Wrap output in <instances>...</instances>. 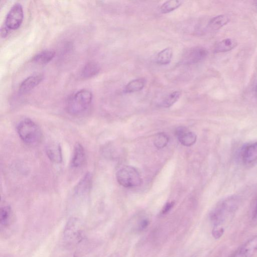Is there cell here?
Instances as JSON below:
<instances>
[{"mask_svg":"<svg viewBox=\"0 0 257 257\" xmlns=\"http://www.w3.org/2000/svg\"><path fill=\"white\" fill-rule=\"evenodd\" d=\"M92 94L86 89L77 91L68 98L66 108L71 115H78L86 111L92 100Z\"/></svg>","mask_w":257,"mask_h":257,"instance_id":"3957f363","label":"cell"},{"mask_svg":"<svg viewBox=\"0 0 257 257\" xmlns=\"http://www.w3.org/2000/svg\"><path fill=\"white\" fill-rule=\"evenodd\" d=\"M108 257H118V255L117 253H114L110 255Z\"/></svg>","mask_w":257,"mask_h":257,"instance_id":"f1b7e54d","label":"cell"},{"mask_svg":"<svg viewBox=\"0 0 257 257\" xmlns=\"http://www.w3.org/2000/svg\"><path fill=\"white\" fill-rule=\"evenodd\" d=\"M169 142V137L164 133H160L157 134L154 139V144L158 149L164 148Z\"/></svg>","mask_w":257,"mask_h":257,"instance_id":"603a6c76","label":"cell"},{"mask_svg":"<svg viewBox=\"0 0 257 257\" xmlns=\"http://www.w3.org/2000/svg\"><path fill=\"white\" fill-rule=\"evenodd\" d=\"M257 252V234L245 241L233 257H252Z\"/></svg>","mask_w":257,"mask_h":257,"instance_id":"52a82bcc","label":"cell"},{"mask_svg":"<svg viewBox=\"0 0 257 257\" xmlns=\"http://www.w3.org/2000/svg\"><path fill=\"white\" fill-rule=\"evenodd\" d=\"M241 158L246 164H250L257 160V142L248 144L241 151Z\"/></svg>","mask_w":257,"mask_h":257,"instance_id":"4fadbf2b","label":"cell"},{"mask_svg":"<svg viewBox=\"0 0 257 257\" xmlns=\"http://www.w3.org/2000/svg\"><path fill=\"white\" fill-rule=\"evenodd\" d=\"M237 46L235 40L230 38H226L218 42L215 46L214 52L216 53L226 52L229 51Z\"/></svg>","mask_w":257,"mask_h":257,"instance_id":"e0dca14e","label":"cell"},{"mask_svg":"<svg viewBox=\"0 0 257 257\" xmlns=\"http://www.w3.org/2000/svg\"><path fill=\"white\" fill-rule=\"evenodd\" d=\"M24 18L23 8L19 3H15L8 12L5 25L9 30H16L21 25Z\"/></svg>","mask_w":257,"mask_h":257,"instance_id":"8992f818","label":"cell"},{"mask_svg":"<svg viewBox=\"0 0 257 257\" xmlns=\"http://www.w3.org/2000/svg\"><path fill=\"white\" fill-rule=\"evenodd\" d=\"M55 52L53 50H45L37 53L32 58V61L38 64H46L55 57Z\"/></svg>","mask_w":257,"mask_h":257,"instance_id":"9a60e30c","label":"cell"},{"mask_svg":"<svg viewBox=\"0 0 257 257\" xmlns=\"http://www.w3.org/2000/svg\"><path fill=\"white\" fill-rule=\"evenodd\" d=\"M100 69L98 64L94 61L86 63L81 71V76L83 78L88 79L96 75Z\"/></svg>","mask_w":257,"mask_h":257,"instance_id":"5bb4252c","label":"cell"},{"mask_svg":"<svg viewBox=\"0 0 257 257\" xmlns=\"http://www.w3.org/2000/svg\"><path fill=\"white\" fill-rule=\"evenodd\" d=\"M46 153L49 159L56 164L62 162V153L60 145L56 142L48 144L45 148Z\"/></svg>","mask_w":257,"mask_h":257,"instance_id":"30bf717a","label":"cell"},{"mask_svg":"<svg viewBox=\"0 0 257 257\" xmlns=\"http://www.w3.org/2000/svg\"><path fill=\"white\" fill-rule=\"evenodd\" d=\"M85 159V153L83 146L79 143L76 144L71 158V166L75 168H79L84 164Z\"/></svg>","mask_w":257,"mask_h":257,"instance_id":"7c38bea8","label":"cell"},{"mask_svg":"<svg viewBox=\"0 0 257 257\" xmlns=\"http://www.w3.org/2000/svg\"><path fill=\"white\" fill-rule=\"evenodd\" d=\"M17 132L21 140L28 146H37L42 140L40 127L31 119L22 120L17 125Z\"/></svg>","mask_w":257,"mask_h":257,"instance_id":"7a4b0ae2","label":"cell"},{"mask_svg":"<svg viewBox=\"0 0 257 257\" xmlns=\"http://www.w3.org/2000/svg\"><path fill=\"white\" fill-rule=\"evenodd\" d=\"M229 21L228 16L221 15L212 18L208 24V28L211 31H216L226 25Z\"/></svg>","mask_w":257,"mask_h":257,"instance_id":"2e32d148","label":"cell"},{"mask_svg":"<svg viewBox=\"0 0 257 257\" xmlns=\"http://www.w3.org/2000/svg\"><path fill=\"white\" fill-rule=\"evenodd\" d=\"M149 220L145 218L140 220L138 225V229L139 230H143L148 226L149 224Z\"/></svg>","mask_w":257,"mask_h":257,"instance_id":"d4e9b609","label":"cell"},{"mask_svg":"<svg viewBox=\"0 0 257 257\" xmlns=\"http://www.w3.org/2000/svg\"><path fill=\"white\" fill-rule=\"evenodd\" d=\"M182 2L179 0H169L163 3L160 8L161 12L163 14H167L179 8Z\"/></svg>","mask_w":257,"mask_h":257,"instance_id":"44dd1931","label":"cell"},{"mask_svg":"<svg viewBox=\"0 0 257 257\" xmlns=\"http://www.w3.org/2000/svg\"><path fill=\"white\" fill-rule=\"evenodd\" d=\"M255 91H256V92L257 93V85H256V86Z\"/></svg>","mask_w":257,"mask_h":257,"instance_id":"f546056e","label":"cell"},{"mask_svg":"<svg viewBox=\"0 0 257 257\" xmlns=\"http://www.w3.org/2000/svg\"><path fill=\"white\" fill-rule=\"evenodd\" d=\"M175 134L179 141L183 146H191L196 142V135L185 127H178L175 131Z\"/></svg>","mask_w":257,"mask_h":257,"instance_id":"9c48e42d","label":"cell"},{"mask_svg":"<svg viewBox=\"0 0 257 257\" xmlns=\"http://www.w3.org/2000/svg\"><path fill=\"white\" fill-rule=\"evenodd\" d=\"M118 183L126 188L140 186L142 179L138 171L133 167L126 166L120 168L116 174Z\"/></svg>","mask_w":257,"mask_h":257,"instance_id":"277c9868","label":"cell"},{"mask_svg":"<svg viewBox=\"0 0 257 257\" xmlns=\"http://www.w3.org/2000/svg\"><path fill=\"white\" fill-rule=\"evenodd\" d=\"M8 30H9V29L5 25L2 28L1 36L2 37L4 38L7 35Z\"/></svg>","mask_w":257,"mask_h":257,"instance_id":"4316f807","label":"cell"},{"mask_svg":"<svg viewBox=\"0 0 257 257\" xmlns=\"http://www.w3.org/2000/svg\"><path fill=\"white\" fill-rule=\"evenodd\" d=\"M239 204V198L236 196H231L220 201L211 211L209 217L212 225V235L215 239H219L223 235Z\"/></svg>","mask_w":257,"mask_h":257,"instance_id":"6da1fadb","label":"cell"},{"mask_svg":"<svg viewBox=\"0 0 257 257\" xmlns=\"http://www.w3.org/2000/svg\"><path fill=\"white\" fill-rule=\"evenodd\" d=\"M208 51L202 47H195L189 50L185 56L187 63L195 64L205 59L208 55Z\"/></svg>","mask_w":257,"mask_h":257,"instance_id":"ba28073f","label":"cell"},{"mask_svg":"<svg viewBox=\"0 0 257 257\" xmlns=\"http://www.w3.org/2000/svg\"><path fill=\"white\" fill-rule=\"evenodd\" d=\"M146 81L143 78H138L130 81L124 88L126 93H133L141 90L145 86Z\"/></svg>","mask_w":257,"mask_h":257,"instance_id":"ac0fdd59","label":"cell"},{"mask_svg":"<svg viewBox=\"0 0 257 257\" xmlns=\"http://www.w3.org/2000/svg\"><path fill=\"white\" fill-rule=\"evenodd\" d=\"M181 93L175 91L169 94L162 101V105L164 107H169L176 103L179 99Z\"/></svg>","mask_w":257,"mask_h":257,"instance_id":"7402d4cb","label":"cell"},{"mask_svg":"<svg viewBox=\"0 0 257 257\" xmlns=\"http://www.w3.org/2000/svg\"><path fill=\"white\" fill-rule=\"evenodd\" d=\"M174 203L173 202H168L166 203L162 210V214H165L168 212L174 206Z\"/></svg>","mask_w":257,"mask_h":257,"instance_id":"484cf974","label":"cell"},{"mask_svg":"<svg viewBox=\"0 0 257 257\" xmlns=\"http://www.w3.org/2000/svg\"><path fill=\"white\" fill-rule=\"evenodd\" d=\"M173 56V50L171 48H166L160 51L157 56V62L161 65H167L170 63Z\"/></svg>","mask_w":257,"mask_h":257,"instance_id":"d6986e66","label":"cell"},{"mask_svg":"<svg viewBox=\"0 0 257 257\" xmlns=\"http://www.w3.org/2000/svg\"><path fill=\"white\" fill-rule=\"evenodd\" d=\"M91 184V176L89 174H87L79 183L77 191L80 192L86 191L89 189Z\"/></svg>","mask_w":257,"mask_h":257,"instance_id":"cb8c5ba5","label":"cell"},{"mask_svg":"<svg viewBox=\"0 0 257 257\" xmlns=\"http://www.w3.org/2000/svg\"><path fill=\"white\" fill-rule=\"evenodd\" d=\"M41 75L30 76L25 79L20 84L19 91L22 94L29 92L39 84L43 80Z\"/></svg>","mask_w":257,"mask_h":257,"instance_id":"8fae6325","label":"cell"},{"mask_svg":"<svg viewBox=\"0 0 257 257\" xmlns=\"http://www.w3.org/2000/svg\"><path fill=\"white\" fill-rule=\"evenodd\" d=\"M11 209L9 205H4L1 207L0 224L1 228L8 226L11 220Z\"/></svg>","mask_w":257,"mask_h":257,"instance_id":"ffe728a7","label":"cell"},{"mask_svg":"<svg viewBox=\"0 0 257 257\" xmlns=\"http://www.w3.org/2000/svg\"><path fill=\"white\" fill-rule=\"evenodd\" d=\"M252 218H257V202L252 212Z\"/></svg>","mask_w":257,"mask_h":257,"instance_id":"83f0119b","label":"cell"},{"mask_svg":"<svg viewBox=\"0 0 257 257\" xmlns=\"http://www.w3.org/2000/svg\"><path fill=\"white\" fill-rule=\"evenodd\" d=\"M82 227L80 220L76 218L68 220L64 227L63 236L69 242H77L82 238Z\"/></svg>","mask_w":257,"mask_h":257,"instance_id":"5b68a950","label":"cell"}]
</instances>
